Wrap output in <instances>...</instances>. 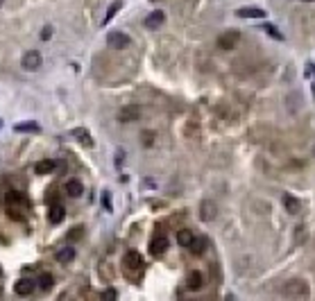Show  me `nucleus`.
<instances>
[{"label":"nucleus","instance_id":"26","mask_svg":"<svg viewBox=\"0 0 315 301\" xmlns=\"http://www.w3.org/2000/svg\"><path fill=\"white\" fill-rule=\"evenodd\" d=\"M116 297H118V292H116V290H111V288L102 292V299H116Z\"/></svg>","mask_w":315,"mask_h":301},{"label":"nucleus","instance_id":"8","mask_svg":"<svg viewBox=\"0 0 315 301\" xmlns=\"http://www.w3.org/2000/svg\"><path fill=\"white\" fill-rule=\"evenodd\" d=\"M70 136H73L80 145H84V147H93V138H91V134L86 131L84 127H75V129H70Z\"/></svg>","mask_w":315,"mask_h":301},{"label":"nucleus","instance_id":"11","mask_svg":"<svg viewBox=\"0 0 315 301\" xmlns=\"http://www.w3.org/2000/svg\"><path fill=\"white\" fill-rule=\"evenodd\" d=\"M14 131H18V134H39L41 131V125L34 123V120H30V123H21L14 127Z\"/></svg>","mask_w":315,"mask_h":301},{"label":"nucleus","instance_id":"12","mask_svg":"<svg viewBox=\"0 0 315 301\" xmlns=\"http://www.w3.org/2000/svg\"><path fill=\"white\" fill-rule=\"evenodd\" d=\"M14 290H16V295H18V297H27V295H32L34 283H32L30 279H21L16 285H14Z\"/></svg>","mask_w":315,"mask_h":301},{"label":"nucleus","instance_id":"24","mask_svg":"<svg viewBox=\"0 0 315 301\" xmlns=\"http://www.w3.org/2000/svg\"><path fill=\"white\" fill-rule=\"evenodd\" d=\"M39 285H41V290H50V288H52V276H50V274H41Z\"/></svg>","mask_w":315,"mask_h":301},{"label":"nucleus","instance_id":"21","mask_svg":"<svg viewBox=\"0 0 315 301\" xmlns=\"http://www.w3.org/2000/svg\"><path fill=\"white\" fill-rule=\"evenodd\" d=\"M261 30L267 34V37L277 39V41H283V34L279 32V30H277V27H274V25H270V23H263V25H261Z\"/></svg>","mask_w":315,"mask_h":301},{"label":"nucleus","instance_id":"19","mask_svg":"<svg viewBox=\"0 0 315 301\" xmlns=\"http://www.w3.org/2000/svg\"><path fill=\"white\" fill-rule=\"evenodd\" d=\"M188 249H191L195 256L204 254V249H207V238H193V242L188 245Z\"/></svg>","mask_w":315,"mask_h":301},{"label":"nucleus","instance_id":"4","mask_svg":"<svg viewBox=\"0 0 315 301\" xmlns=\"http://www.w3.org/2000/svg\"><path fill=\"white\" fill-rule=\"evenodd\" d=\"M238 41H241V32H236V30H227V32H222L218 37V48L231 50V48L238 45Z\"/></svg>","mask_w":315,"mask_h":301},{"label":"nucleus","instance_id":"25","mask_svg":"<svg viewBox=\"0 0 315 301\" xmlns=\"http://www.w3.org/2000/svg\"><path fill=\"white\" fill-rule=\"evenodd\" d=\"M50 37H52V27L46 25V27H43V32H41V39H43V41H48Z\"/></svg>","mask_w":315,"mask_h":301},{"label":"nucleus","instance_id":"16","mask_svg":"<svg viewBox=\"0 0 315 301\" xmlns=\"http://www.w3.org/2000/svg\"><path fill=\"white\" fill-rule=\"evenodd\" d=\"M64 217H66V209H64V206H52V209H50V213H48V220L50 222H52V224H59V222H61V220H64Z\"/></svg>","mask_w":315,"mask_h":301},{"label":"nucleus","instance_id":"7","mask_svg":"<svg viewBox=\"0 0 315 301\" xmlns=\"http://www.w3.org/2000/svg\"><path fill=\"white\" fill-rule=\"evenodd\" d=\"M143 23H145L148 30H159V27L166 23V14H163L161 9H157V11H152V14H148Z\"/></svg>","mask_w":315,"mask_h":301},{"label":"nucleus","instance_id":"14","mask_svg":"<svg viewBox=\"0 0 315 301\" xmlns=\"http://www.w3.org/2000/svg\"><path fill=\"white\" fill-rule=\"evenodd\" d=\"M54 168H57V161H52V159H43V161H39L37 166H34V172H37V174H50Z\"/></svg>","mask_w":315,"mask_h":301},{"label":"nucleus","instance_id":"17","mask_svg":"<svg viewBox=\"0 0 315 301\" xmlns=\"http://www.w3.org/2000/svg\"><path fill=\"white\" fill-rule=\"evenodd\" d=\"M139 118V107H125L120 111V123H132Z\"/></svg>","mask_w":315,"mask_h":301},{"label":"nucleus","instance_id":"2","mask_svg":"<svg viewBox=\"0 0 315 301\" xmlns=\"http://www.w3.org/2000/svg\"><path fill=\"white\" fill-rule=\"evenodd\" d=\"M281 292L286 297H306L309 295V285L304 281H288V283L281 288Z\"/></svg>","mask_w":315,"mask_h":301},{"label":"nucleus","instance_id":"5","mask_svg":"<svg viewBox=\"0 0 315 301\" xmlns=\"http://www.w3.org/2000/svg\"><path fill=\"white\" fill-rule=\"evenodd\" d=\"M41 64H43V57H41V52H37V50H30V52L23 54L21 66H23L25 70H30V73L39 70V68H41Z\"/></svg>","mask_w":315,"mask_h":301},{"label":"nucleus","instance_id":"20","mask_svg":"<svg viewBox=\"0 0 315 301\" xmlns=\"http://www.w3.org/2000/svg\"><path fill=\"white\" fill-rule=\"evenodd\" d=\"M123 7V0H116V2H111V7L107 9V14H105V18H102V25H109V21H111L113 16H116V11Z\"/></svg>","mask_w":315,"mask_h":301},{"label":"nucleus","instance_id":"31","mask_svg":"<svg viewBox=\"0 0 315 301\" xmlns=\"http://www.w3.org/2000/svg\"><path fill=\"white\" fill-rule=\"evenodd\" d=\"M0 127H2V120H0Z\"/></svg>","mask_w":315,"mask_h":301},{"label":"nucleus","instance_id":"15","mask_svg":"<svg viewBox=\"0 0 315 301\" xmlns=\"http://www.w3.org/2000/svg\"><path fill=\"white\" fill-rule=\"evenodd\" d=\"M66 193H68L70 197H80V195L84 193L80 179H70V181H66Z\"/></svg>","mask_w":315,"mask_h":301},{"label":"nucleus","instance_id":"10","mask_svg":"<svg viewBox=\"0 0 315 301\" xmlns=\"http://www.w3.org/2000/svg\"><path fill=\"white\" fill-rule=\"evenodd\" d=\"M186 285H188V290H200L204 285V276H202V272H198V269H193L191 274H188V279H186Z\"/></svg>","mask_w":315,"mask_h":301},{"label":"nucleus","instance_id":"1","mask_svg":"<svg viewBox=\"0 0 315 301\" xmlns=\"http://www.w3.org/2000/svg\"><path fill=\"white\" fill-rule=\"evenodd\" d=\"M123 265H125V272H127L129 276L134 274H141V269H143V258H141L139 252H127L123 258Z\"/></svg>","mask_w":315,"mask_h":301},{"label":"nucleus","instance_id":"13","mask_svg":"<svg viewBox=\"0 0 315 301\" xmlns=\"http://www.w3.org/2000/svg\"><path fill=\"white\" fill-rule=\"evenodd\" d=\"M54 258H57V263H61V265L73 263V258H75V249H73V247H61L57 254H54Z\"/></svg>","mask_w":315,"mask_h":301},{"label":"nucleus","instance_id":"6","mask_svg":"<svg viewBox=\"0 0 315 301\" xmlns=\"http://www.w3.org/2000/svg\"><path fill=\"white\" fill-rule=\"evenodd\" d=\"M166 249H168V238L163 236V233L152 236V240H150V254H152V256H163Z\"/></svg>","mask_w":315,"mask_h":301},{"label":"nucleus","instance_id":"3","mask_svg":"<svg viewBox=\"0 0 315 301\" xmlns=\"http://www.w3.org/2000/svg\"><path fill=\"white\" fill-rule=\"evenodd\" d=\"M107 43H109V48L125 50V48H129L132 39H129L125 32H118V30H113V32H109V34H107Z\"/></svg>","mask_w":315,"mask_h":301},{"label":"nucleus","instance_id":"9","mask_svg":"<svg viewBox=\"0 0 315 301\" xmlns=\"http://www.w3.org/2000/svg\"><path fill=\"white\" fill-rule=\"evenodd\" d=\"M267 11L261 9V7H241V9L236 11V16L238 18H265Z\"/></svg>","mask_w":315,"mask_h":301},{"label":"nucleus","instance_id":"29","mask_svg":"<svg viewBox=\"0 0 315 301\" xmlns=\"http://www.w3.org/2000/svg\"><path fill=\"white\" fill-rule=\"evenodd\" d=\"M302 2H315V0H302Z\"/></svg>","mask_w":315,"mask_h":301},{"label":"nucleus","instance_id":"28","mask_svg":"<svg viewBox=\"0 0 315 301\" xmlns=\"http://www.w3.org/2000/svg\"><path fill=\"white\" fill-rule=\"evenodd\" d=\"M102 204H105V209L111 211V199H109V195L105 193V197H102Z\"/></svg>","mask_w":315,"mask_h":301},{"label":"nucleus","instance_id":"23","mask_svg":"<svg viewBox=\"0 0 315 301\" xmlns=\"http://www.w3.org/2000/svg\"><path fill=\"white\" fill-rule=\"evenodd\" d=\"M215 215V206L211 202H204L202 204V220H213Z\"/></svg>","mask_w":315,"mask_h":301},{"label":"nucleus","instance_id":"30","mask_svg":"<svg viewBox=\"0 0 315 301\" xmlns=\"http://www.w3.org/2000/svg\"><path fill=\"white\" fill-rule=\"evenodd\" d=\"M0 276H2V267H0Z\"/></svg>","mask_w":315,"mask_h":301},{"label":"nucleus","instance_id":"32","mask_svg":"<svg viewBox=\"0 0 315 301\" xmlns=\"http://www.w3.org/2000/svg\"><path fill=\"white\" fill-rule=\"evenodd\" d=\"M0 5H2V0H0Z\"/></svg>","mask_w":315,"mask_h":301},{"label":"nucleus","instance_id":"18","mask_svg":"<svg viewBox=\"0 0 315 301\" xmlns=\"http://www.w3.org/2000/svg\"><path fill=\"white\" fill-rule=\"evenodd\" d=\"M283 206H286V211H288V213H297V211L302 209L299 199L293 197V195H283Z\"/></svg>","mask_w":315,"mask_h":301},{"label":"nucleus","instance_id":"27","mask_svg":"<svg viewBox=\"0 0 315 301\" xmlns=\"http://www.w3.org/2000/svg\"><path fill=\"white\" fill-rule=\"evenodd\" d=\"M306 73H309L311 77H315V66L313 64H306ZM313 95H315V84H313Z\"/></svg>","mask_w":315,"mask_h":301},{"label":"nucleus","instance_id":"22","mask_svg":"<svg viewBox=\"0 0 315 301\" xmlns=\"http://www.w3.org/2000/svg\"><path fill=\"white\" fill-rule=\"evenodd\" d=\"M193 238H195V236H193V233L188 231V229H182V231L177 233V242H179L182 247H188V245L193 242Z\"/></svg>","mask_w":315,"mask_h":301}]
</instances>
